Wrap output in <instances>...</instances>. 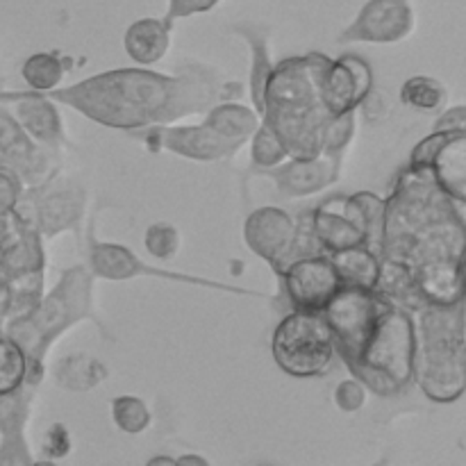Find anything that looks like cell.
I'll return each instance as SVG.
<instances>
[{
	"label": "cell",
	"mask_w": 466,
	"mask_h": 466,
	"mask_svg": "<svg viewBox=\"0 0 466 466\" xmlns=\"http://www.w3.org/2000/svg\"><path fill=\"white\" fill-rule=\"evenodd\" d=\"M378 255L405 264L426 303L466 300V203L451 198L428 168L408 164L385 198Z\"/></svg>",
	"instance_id": "1"
},
{
	"label": "cell",
	"mask_w": 466,
	"mask_h": 466,
	"mask_svg": "<svg viewBox=\"0 0 466 466\" xmlns=\"http://www.w3.org/2000/svg\"><path fill=\"white\" fill-rule=\"evenodd\" d=\"M235 86L223 85L208 64L187 62L173 73L137 64L135 68L96 73L76 85L46 91V96L98 126L132 132L208 114L217 103L230 100L228 91Z\"/></svg>",
	"instance_id": "2"
},
{
	"label": "cell",
	"mask_w": 466,
	"mask_h": 466,
	"mask_svg": "<svg viewBox=\"0 0 466 466\" xmlns=\"http://www.w3.org/2000/svg\"><path fill=\"white\" fill-rule=\"evenodd\" d=\"M323 53L287 57L276 64L259 109L262 121L280 137L289 157H317L323 153V132L330 116L321 98Z\"/></svg>",
	"instance_id": "3"
},
{
	"label": "cell",
	"mask_w": 466,
	"mask_h": 466,
	"mask_svg": "<svg viewBox=\"0 0 466 466\" xmlns=\"http://www.w3.org/2000/svg\"><path fill=\"white\" fill-rule=\"evenodd\" d=\"M94 280L96 276L89 267L76 264L59 276L53 291L41 296L35 309L3 326V330L23 346L30 360V373H27L30 385L39 387V382L44 380L46 355L50 346L73 326L82 321H94L107 337L94 308Z\"/></svg>",
	"instance_id": "4"
},
{
	"label": "cell",
	"mask_w": 466,
	"mask_h": 466,
	"mask_svg": "<svg viewBox=\"0 0 466 466\" xmlns=\"http://www.w3.org/2000/svg\"><path fill=\"white\" fill-rule=\"evenodd\" d=\"M412 317L414 385L432 403H453L466 391V300L426 303Z\"/></svg>",
	"instance_id": "5"
},
{
	"label": "cell",
	"mask_w": 466,
	"mask_h": 466,
	"mask_svg": "<svg viewBox=\"0 0 466 466\" xmlns=\"http://www.w3.org/2000/svg\"><path fill=\"white\" fill-rule=\"evenodd\" d=\"M414 317L410 309L387 300L350 360V376L376 396H399L414 385Z\"/></svg>",
	"instance_id": "6"
},
{
	"label": "cell",
	"mask_w": 466,
	"mask_h": 466,
	"mask_svg": "<svg viewBox=\"0 0 466 466\" xmlns=\"http://www.w3.org/2000/svg\"><path fill=\"white\" fill-rule=\"evenodd\" d=\"M271 355L282 373L291 378H319L330 371L337 346L321 312L291 309L271 335Z\"/></svg>",
	"instance_id": "7"
},
{
	"label": "cell",
	"mask_w": 466,
	"mask_h": 466,
	"mask_svg": "<svg viewBox=\"0 0 466 466\" xmlns=\"http://www.w3.org/2000/svg\"><path fill=\"white\" fill-rule=\"evenodd\" d=\"M86 267L91 268L96 278L100 280H112V282H126L135 280V278H159V280L168 282H180V285L189 287H203L209 291H226V294L237 296H255V299H264L262 291L244 289L237 285H226V282L209 280V278L189 276V273H176L168 268L153 267V264L144 262L137 258L127 246L116 244V241H100L94 235V226H89V237H86Z\"/></svg>",
	"instance_id": "8"
},
{
	"label": "cell",
	"mask_w": 466,
	"mask_h": 466,
	"mask_svg": "<svg viewBox=\"0 0 466 466\" xmlns=\"http://www.w3.org/2000/svg\"><path fill=\"white\" fill-rule=\"evenodd\" d=\"M132 139L141 141L153 150H167L191 162H221L235 157L241 150L239 144L226 139L212 123L205 118L198 126H153L144 130L127 132Z\"/></svg>",
	"instance_id": "9"
},
{
	"label": "cell",
	"mask_w": 466,
	"mask_h": 466,
	"mask_svg": "<svg viewBox=\"0 0 466 466\" xmlns=\"http://www.w3.org/2000/svg\"><path fill=\"white\" fill-rule=\"evenodd\" d=\"M387 300L390 299H385L378 289L344 285V289L323 309L321 314L326 317L332 337H335L337 355L344 360V364L355 358L364 335L376 321L378 312L385 308Z\"/></svg>",
	"instance_id": "10"
},
{
	"label": "cell",
	"mask_w": 466,
	"mask_h": 466,
	"mask_svg": "<svg viewBox=\"0 0 466 466\" xmlns=\"http://www.w3.org/2000/svg\"><path fill=\"white\" fill-rule=\"evenodd\" d=\"M278 278L291 309L305 312H323L328 303L344 289V280L328 253L294 259Z\"/></svg>",
	"instance_id": "11"
},
{
	"label": "cell",
	"mask_w": 466,
	"mask_h": 466,
	"mask_svg": "<svg viewBox=\"0 0 466 466\" xmlns=\"http://www.w3.org/2000/svg\"><path fill=\"white\" fill-rule=\"evenodd\" d=\"M299 230V221L287 209L264 205L246 217L244 241L250 253L264 259L271 271L280 276L294 259Z\"/></svg>",
	"instance_id": "12"
},
{
	"label": "cell",
	"mask_w": 466,
	"mask_h": 466,
	"mask_svg": "<svg viewBox=\"0 0 466 466\" xmlns=\"http://www.w3.org/2000/svg\"><path fill=\"white\" fill-rule=\"evenodd\" d=\"M408 164L428 168L451 198L466 203V130L431 132L414 146Z\"/></svg>",
	"instance_id": "13"
},
{
	"label": "cell",
	"mask_w": 466,
	"mask_h": 466,
	"mask_svg": "<svg viewBox=\"0 0 466 466\" xmlns=\"http://www.w3.org/2000/svg\"><path fill=\"white\" fill-rule=\"evenodd\" d=\"M303 218L326 253L367 244V221H364L355 194L330 196L321 205L303 214Z\"/></svg>",
	"instance_id": "14"
},
{
	"label": "cell",
	"mask_w": 466,
	"mask_h": 466,
	"mask_svg": "<svg viewBox=\"0 0 466 466\" xmlns=\"http://www.w3.org/2000/svg\"><path fill=\"white\" fill-rule=\"evenodd\" d=\"M414 9L410 0H369L350 25L339 32V44H399L414 30Z\"/></svg>",
	"instance_id": "15"
},
{
	"label": "cell",
	"mask_w": 466,
	"mask_h": 466,
	"mask_svg": "<svg viewBox=\"0 0 466 466\" xmlns=\"http://www.w3.org/2000/svg\"><path fill=\"white\" fill-rule=\"evenodd\" d=\"M25 196L35 208V221L44 239H53L62 232L73 230L85 217V189L76 182L64 180L59 173L44 185L25 189Z\"/></svg>",
	"instance_id": "16"
},
{
	"label": "cell",
	"mask_w": 466,
	"mask_h": 466,
	"mask_svg": "<svg viewBox=\"0 0 466 466\" xmlns=\"http://www.w3.org/2000/svg\"><path fill=\"white\" fill-rule=\"evenodd\" d=\"M373 89V71L360 55L326 57L321 68V98L330 116L362 109Z\"/></svg>",
	"instance_id": "17"
},
{
	"label": "cell",
	"mask_w": 466,
	"mask_h": 466,
	"mask_svg": "<svg viewBox=\"0 0 466 466\" xmlns=\"http://www.w3.org/2000/svg\"><path fill=\"white\" fill-rule=\"evenodd\" d=\"M341 167L344 159L321 153L317 157H289L285 164L264 171L262 176L271 177L278 196L282 198H305L335 185L341 176Z\"/></svg>",
	"instance_id": "18"
},
{
	"label": "cell",
	"mask_w": 466,
	"mask_h": 466,
	"mask_svg": "<svg viewBox=\"0 0 466 466\" xmlns=\"http://www.w3.org/2000/svg\"><path fill=\"white\" fill-rule=\"evenodd\" d=\"M0 105H9V112L18 121V126L36 141L50 150H59L64 146V126L59 118L55 100L41 91H12L0 94Z\"/></svg>",
	"instance_id": "19"
},
{
	"label": "cell",
	"mask_w": 466,
	"mask_h": 466,
	"mask_svg": "<svg viewBox=\"0 0 466 466\" xmlns=\"http://www.w3.org/2000/svg\"><path fill=\"white\" fill-rule=\"evenodd\" d=\"M36 387L25 382L18 391L0 396V464H32L25 426Z\"/></svg>",
	"instance_id": "20"
},
{
	"label": "cell",
	"mask_w": 466,
	"mask_h": 466,
	"mask_svg": "<svg viewBox=\"0 0 466 466\" xmlns=\"http://www.w3.org/2000/svg\"><path fill=\"white\" fill-rule=\"evenodd\" d=\"M171 23L167 18H139L123 32L126 55L139 66H153L162 62L171 46Z\"/></svg>",
	"instance_id": "21"
},
{
	"label": "cell",
	"mask_w": 466,
	"mask_h": 466,
	"mask_svg": "<svg viewBox=\"0 0 466 466\" xmlns=\"http://www.w3.org/2000/svg\"><path fill=\"white\" fill-rule=\"evenodd\" d=\"M55 382L71 394H86L109 378V369L98 358L86 353H73L53 367Z\"/></svg>",
	"instance_id": "22"
},
{
	"label": "cell",
	"mask_w": 466,
	"mask_h": 466,
	"mask_svg": "<svg viewBox=\"0 0 466 466\" xmlns=\"http://www.w3.org/2000/svg\"><path fill=\"white\" fill-rule=\"evenodd\" d=\"M235 35H239L241 39L246 41L250 50V77H248V94L250 100H253V107L262 109L264 103V91H267V82L271 77L273 64L271 53H268V36L267 32L255 30L253 25H237L232 27Z\"/></svg>",
	"instance_id": "23"
},
{
	"label": "cell",
	"mask_w": 466,
	"mask_h": 466,
	"mask_svg": "<svg viewBox=\"0 0 466 466\" xmlns=\"http://www.w3.org/2000/svg\"><path fill=\"white\" fill-rule=\"evenodd\" d=\"M335 262L344 285L364 287V289H376L378 278H380V255L367 244L353 246V248L328 253Z\"/></svg>",
	"instance_id": "24"
},
{
	"label": "cell",
	"mask_w": 466,
	"mask_h": 466,
	"mask_svg": "<svg viewBox=\"0 0 466 466\" xmlns=\"http://www.w3.org/2000/svg\"><path fill=\"white\" fill-rule=\"evenodd\" d=\"M30 360L14 337L0 330V396L18 391L27 382Z\"/></svg>",
	"instance_id": "25"
},
{
	"label": "cell",
	"mask_w": 466,
	"mask_h": 466,
	"mask_svg": "<svg viewBox=\"0 0 466 466\" xmlns=\"http://www.w3.org/2000/svg\"><path fill=\"white\" fill-rule=\"evenodd\" d=\"M66 76V64L55 53H35L23 62L21 77L32 91H53L62 85Z\"/></svg>",
	"instance_id": "26"
},
{
	"label": "cell",
	"mask_w": 466,
	"mask_h": 466,
	"mask_svg": "<svg viewBox=\"0 0 466 466\" xmlns=\"http://www.w3.org/2000/svg\"><path fill=\"white\" fill-rule=\"evenodd\" d=\"M446 98V86L431 76L408 77L400 86V103L417 112H440Z\"/></svg>",
	"instance_id": "27"
},
{
	"label": "cell",
	"mask_w": 466,
	"mask_h": 466,
	"mask_svg": "<svg viewBox=\"0 0 466 466\" xmlns=\"http://www.w3.org/2000/svg\"><path fill=\"white\" fill-rule=\"evenodd\" d=\"M109 410H112L114 426L121 432H126V435H141V432L148 431L150 421H153V414H150L148 405L139 396H114Z\"/></svg>",
	"instance_id": "28"
},
{
	"label": "cell",
	"mask_w": 466,
	"mask_h": 466,
	"mask_svg": "<svg viewBox=\"0 0 466 466\" xmlns=\"http://www.w3.org/2000/svg\"><path fill=\"white\" fill-rule=\"evenodd\" d=\"M287 159H289V150L285 148L280 137H278L264 121L259 123L253 139H250V164H253L259 173H264L280 167Z\"/></svg>",
	"instance_id": "29"
},
{
	"label": "cell",
	"mask_w": 466,
	"mask_h": 466,
	"mask_svg": "<svg viewBox=\"0 0 466 466\" xmlns=\"http://www.w3.org/2000/svg\"><path fill=\"white\" fill-rule=\"evenodd\" d=\"M182 237L180 230L171 223H150L144 232V250L150 258L159 259V262H168L180 253Z\"/></svg>",
	"instance_id": "30"
},
{
	"label": "cell",
	"mask_w": 466,
	"mask_h": 466,
	"mask_svg": "<svg viewBox=\"0 0 466 466\" xmlns=\"http://www.w3.org/2000/svg\"><path fill=\"white\" fill-rule=\"evenodd\" d=\"M360 109H350V112L335 116L328 123L326 132H323V153L332 155V157L344 159L346 148H349L350 139L355 135V126H358Z\"/></svg>",
	"instance_id": "31"
},
{
	"label": "cell",
	"mask_w": 466,
	"mask_h": 466,
	"mask_svg": "<svg viewBox=\"0 0 466 466\" xmlns=\"http://www.w3.org/2000/svg\"><path fill=\"white\" fill-rule=\"evenodd\" d=\"M369 387L364 385L358 378H349V380H341L335 390V405L341 412H360V410L367 405Z\"/></svg>",
	"instance_id": "32"
},
{
	"label": "cell",
	"mask_w": 466,
	"mask_h": 466,
	"mask_svg": "<svg viewBox=\"0 0 466 466\" xmlns=\"http://www.w3.org/2000/svg\"><path fill=\"white\" fill-rule=\"evenodd\" d=\"M23 191H25V185H23L21 177L12 168L0 164V212H12Z\"/></svg>",
	"instance_id": "33"
},
{
	"label": "cell",
	"mask_w": 466,
	"mask_h": 466,
	"mask_svg": "<svg viewBox=\"0 0 466 466\" xmlns=\"http://www.w3.org/2000/svg\"><path fill=\"white\" fill-rule=\"evenodd\" d=\"M71 451V437H68V431L62 426V423H55L50 426V431L46 432L44 440V453L48 458H64V455Z\"/></svg>",
	"instance_id": "34"
},
{
	"label": "cell",
	"mask_w": 466,
	"mask_h": 466,
	"mask_svg": "<svg viewBox=\"0 0 466 466\" xmlns=\"http://www.w3.org/2000/svg\"><path fill=\"white\" fill-rule=\"evenodd\" d=\"M446 130H466V105L446 109L444 114L437 116L432 123V132H446Z\"/></svg>",
	"instance_id": "35"
},
{
	"label": "cell",
	"mask_w": 466,
	"mask_h": 466,
	"mask_svg": "<svg viewBox=\"0 0 466 466\" xmlns=\"http://www.w3.org/2000/svg\"><path fill=\"white\" fill-rule=\"evenodd\" d=\"M177 464H203V466H208L209 460L200 458V455H180V458H177Z\"/></svg>",
	"instance_id": "36"
},
{
	"label": "cell",
	"mask_w": 466,
	"mask_h": 466,
	"mask_svg": "<svg viewBox=\"0 0 466 466\" xmlns=\"http://www.w3.org/2000/svg\"><path fill=\"white\" fill-rule=\"evenodd\" d=\"M155 464H177V458H167V455H155V458L148 460V466Z\"/></svg>",
	"instance_id": "37"
}]
</instances>
